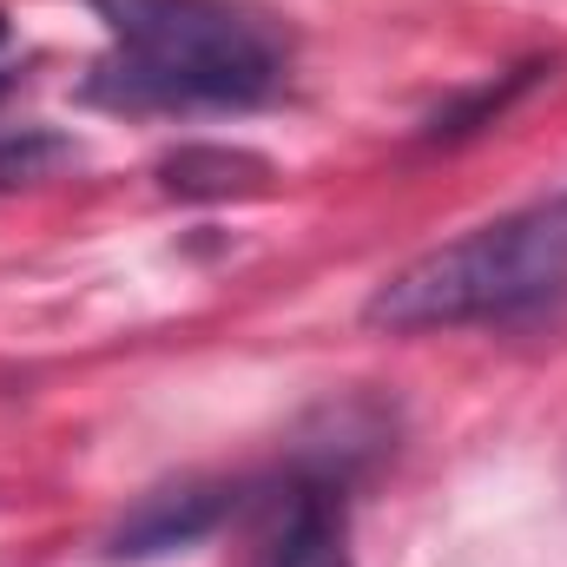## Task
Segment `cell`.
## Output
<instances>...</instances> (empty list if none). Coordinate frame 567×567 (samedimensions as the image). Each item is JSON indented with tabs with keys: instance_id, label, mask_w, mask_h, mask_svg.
<instances>
[{
	"instance_id": "8",
	"label": "cell",
	"mask_w": 567,
	"mask_h": 567,
	"mask_svg": "<svg viewBox=\"0 0 567 567\" xmlns=\"http://www.w3.org/2000/svg\"><path fill=\"white\" fill-rule=\"evenodd\" d=\"M0 40H7V20H0Z\"/></svg>"
},
{
	"instance_id": "3",
	"label": "cell",
	"mask_w": 567,
	"mask_h": 567,
	"mask_svg": "<svg viewBox=\"0 0 567 567\" xmlns=\"http://www.w3.org/2000/svg\"><path fill=\"white\" fill-rule=\"evenodd\" d=\"M231 508H238V495H231L225 482H165V488L140 495V502L120 515V528L106 535V555H113V561H158V555H178V548L205 542Z\"/></svg>"
},
{
	"instance_id": "6",
	"label": "cell",
	"mask_w": 567,
	"mask_h": 567,
	"mask_svg": "<svg viewBox=\"0 0 567 567\" xmlns=\"http://www.w3.org/2000/svg\"><path fill=\"white\" fill-rule=\"evenodd\" d=\"M73 158H80V145L53 126H0V192L40 185V178L66 172Z\"/></svg>"
},
{
	"instance_id": "2",
	"label": "cell",
	"mask_w": 567,
	"mask_h": 567,
	"mask_svg": "<svg viewBox=\"0 0 567 567\" xmlns=\"http://www.w3.org/2000/svg\"><path fill=\"white\" fill-rule=\"evenodd\" d=\"M567 278V192L508 212L455 245H435L410 258L396 278H383L363 303L370 330L390 337H423V330H455L482 317H508L535 297H548Z\"/></svg>"
},
{
	"instance_id": "7",
	"label": "cell",
	"mask_w": 567,
	"mask_h": 567,
	"mask_svg": "<svg viewBox=\"0 0 567 567\" xmlns=\"http://www.w3.org/2000/svg\"><path fill=\"white\" fill-rule=\"evenodd\" d=\"M535 73H542V66H515V73H508L502 86L488 80V86H475V93H468L462 106H442V113L429 120V140H462V133L488 126V120H495V113H502V106H508V100H515L522 86H535Z\"/></svg>"
},
{
	"instance_id": "1",
	"label": "cell",
	"mask_w": 567,
	"mask_h": 567,
	"mask_svg": "<svg viewBox=\"0 0 567 567\" xmlns=\"http://www.w3.org/2000/svg\"><path fill=\"white\" fill-rule=\"evenodd\" d=\"M113 53L86 80L100 106L126 113H198V106H258L284 86L278 20L245 0H93Z\"/></svg>"
},
{
	"instance_id": "5",
	"label": "cell",
	"mask_w": 567,
	"mask_h": 567,
	"mask_svg": "<svg viewBox=\"0 0 567 567\" xmlns=\"http://www.w3.org/2000/svg\"><path fill=\"white\" fill-rule=\"evenodd\" d=\"M271 158L245 145H178L158 158V192L165 198H258L271 192Z\"/></svg>"
},
{
	"instance_id": "4",
	"label": "cell",
	"mask_w": 567,
	"mask_h": 567,
	"mask_svg": "<svg viewBox=\"0 0 567 567\" xmlns=\"http://www.w3.org/2000/svg\"><path fill=\"white\" fill-rule=\"evenodd\" d=\"M251 567H350V542H343V502L323 482L290 488L258 542Z\"/></svg>"
}]
</instances>
